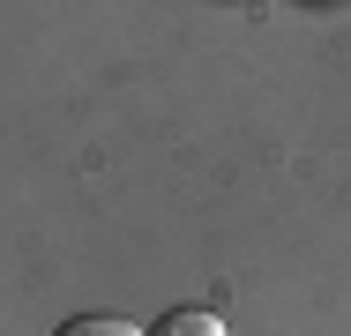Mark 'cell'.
<instances>
[{
  "label": "cell",
  "mask_w": 351,
  "mask_h": 336,
  "mask_svg": "<svg viewBox=\"0 0 351 336\" xmlns=\"http://www.w3.org/2000/svg\"><path fill=\"white\" fill-rule=\"evenodd\" d=\"M149 336H232V329H224V314H210V307H172V314H157Z\"/></svg>",
  "instance_id": "1"
},
{
  "label": "cell",
  "mask_w": 351,
  "mask_h": 336,
  "mask_svg": "<svg viewBox=\"0 0 351 336\" xmlns=\"http://www.w3.org/2000/svg\"><path fill=\"white\" fill-rule=\"evenodd\" d=\"M53 336H149V329H135V322H120V314H68Z\"/></svg>",
  "instance_id": "2"
}]
</instances>
